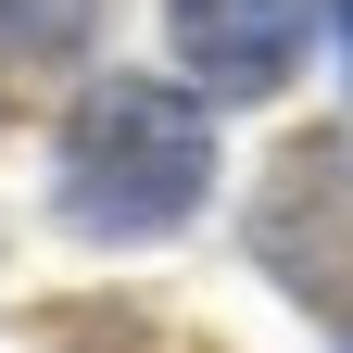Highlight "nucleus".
I'll return each mask as SVG.
<instances>
[{
	"mask_svg": "<svg viewBox=\"0 0 353 353\" xmlns=\"http://www.w3.org/2000/svg\"><path fill=\"white\" fill-rule=\"evenodd\" d=\"M265 265L316 303V316L353 328V164L341 152H290L278 176H265Z\"/></svg>",
	"mask_w": 353,
	"mask_h": 353,
	"instance_id": "2",
	"label": "nucleus"
},
{
	"mask_svg": "<svg viewBox=\"0 0 353 353\" xmlns=\"http://www.w3.org/2000/svg\"><path fill=\"white\" fill-rule=\"evenodd\" d=\"M164 26H176V63L214 101H265L316 38V0H164Z\"/></svg>",
	"mask_w": 353,
	"mask_h": 353,
	"instance_id": "3",
	"label": "nucleus"
},
{
	"mask_svg": "<svg viewBox=\"0 0 353 353\" xmlns=\"http://www.w3.org/2000/svg\"><path fill=\"white\" fill-rule=\"evenodd\" d=\"M341 26H353V0H341Z\"/></svg>",
	"mask_w": 353,
	"mask_h": 353,
	"instance_id": "4",
	"label": "nucleus"
},
{
	"mask_svg": "<svg viewBox=\"0 0 353 353\" xmlns=\"http://www.w3.org/2000/svg\"><path fill=\"white\" fill-rule=\"evenodd\" d=\"M202 176H214V126H202V101H176L152 76L88 88L63 126V214L88 240H164L202 202Z\"/></svg>",
	"mask_w": 353,
	"mask_h": 353,
	"instance_id": "1",
	"label": "nucleus"
}]
</instances>
